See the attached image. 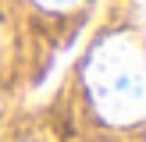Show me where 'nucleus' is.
Wrapping results in <instances>:
<instances>
[{
  "label": "nucleus",
  "instance_id": "nucleus-1",
  "mask_svg": "<svg viewBox=\"0 0 146 142\" xmlns=\"http://www.w3.org/2000/svg\"><path fill=\"white\" fill-rule=\"evenodd\" d=\"M89 85L93 106L111 124H132L143 117V50L132 36H111L96 46L89 60Z\"/></svg>",
  "mask_w": 146,
  "mask_h": 142
},
{
  "label": "nucleus",
  "instance_id": "nucleus-2",
  "mask_svg": "<svg viewBox=\"0 0 146 142\" xmlns=\"http://www.w3.org/2000/svg\"><path fill=\"white\" fill-rule=\"evenodd\" d=\"M43 7H50V11H68V7H75L78 0H39Z\"/></svg>",
  "mask_w": 146,
  "mask_h": 142
}]
</instances>
